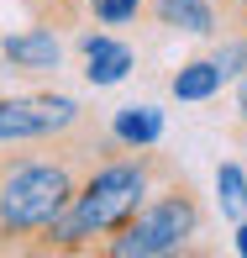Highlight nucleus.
Returning a JSON list of instances; mask_svg holds the SVG:
<instances>
[{
  "mask_svg": "<svg viewBox=\"0 0 247 258\" xmlns=\"http://www.w3.org/2000/svg\"><path fill=\"white\" fill-rule=\"evenodd\" d=\"M221 21L242 27V21H247V0H226V6H221Z\"/></svg>",
  "mask_w": 247,
  "mask_h": 258,
  "instance_id": "obj_13",
  "label": "nucleus"
},
{
  "mask_svg": "<svg viewBox=\"0 0 247 258\" xmlns=\"http://www.w3.org/2000/svg\"><path fill=\"white\" fill-rule=\"evenodd\" d=\"M216 190H221V211H226L231 221H242L247 216V174L237 163H221L216 169Z\"/></svg>",
  "mask_w": 247,
  "mask_h": 258,
  "instance_id": "obj_9",
  "label": "nucleus"
},
{
  "mask_svg": "<svg viewBox=\"0 0 247 258\" xmlns=\"http://www.w3.org/2000/svg\"><path fill=\"white\" fill-rule=\"evenodd\" d=\"M195 232H200V195L184 174H169L163 190H152L100 242V253H111V258H158V253H179Z\"/></svg>",
  "mask_w": 247,
  "mask_h": 258,
  "instance_id": "obj_2",
  "label": "nucleus"
},
{
  "mask_svg": "<svg viewBox=\"0 0 247 258\" xmlns=\"http://www.w3.org/2000/svg\"><path fill=\"white\" fill-rule=\"evenodd\" d=\"M237 137H247V69H242V85H237Z\"/></svg>",
  "mask_w": 247,
  "mask_h": 258,
  "instance_id": "obj_12",
  "label": "nucleus"
},
{
  "mask_svg": "<svg viewBox=\"0 0 247 258\" xmlns=\"http://www.w3.org/2000/svg\"><path fill=\"white\" fill-rule=\"evenodd\" d=\"M0 58H6L16 74H53L58 63H63V37H58V27H27L16 32V37L0 42Z\"/></svg>",
  "mask_w": 247,
  "mask_h": 258,
  "instance_id": "obj_4",
  "label": "nucleus"
},
{
  "mask_svg": "<svg viewBox=\"0 0 247 258\" xmlns=\"http://www.w3.org/2000/svg\"><path fill=\"white\" fill-rule=\"evenodd\" d=\"M237 253H242V258H247V216H242V221H237Z\"/></svg>",
  "mask_w": 247,
  "mask_h": 258,
  "instance_id": "obj_14",
  "label": "nucleus"
},
{
  "mask_svg": "<svg viewBox=\"0 0 247 258\" xmlns=\"http://www.w3.org/2000/svg\"><path fill=\"white\" fill-rule=\"evenodd\" d=\"M90 132L85 111L74 95H0V148H27V143H63V137Z\"/></svg>",
  "mask_w": 247,
  "mask_h": 258,
  "instance_id": "obj_3",
  "label": "nucleus"
},
{
  "mask_svg": "<svg viewBox=\"0 0 247 258\" xmlns=\"http://www.w3.org/2000/svg\"><path fill=\"white\" fill-rule=\"evenodd\" d=\"M111 137L121 148H152L163 137V111H152V105H126V111H116Z\"/></svg>",
  "mask_w": 247,
  "mask_h": 258,
  "instance_id": "obj_7",
  "label": "nucleus"
},
{
  "mask_svg": "<svg viewBox=\"0 0 247 258\" xmlns=\"http://www.w3.org/2000/svg\"><path fill=\"white\" fill-rule=\"evenodd\" d=\"M111 132L90 126L79 137H63V143H48V153H21V158H0V242L16 237H37L42 227H53L68 211L79 190V174L90 163H79L85 148L105 143Z\"/></svg>",
  "mask_w": 247,
  "mask_h": 258,
  "instance_id": "obj_1",
  "label": "nucleus"
},
{
  "mask_svg": "<svg viewBox=\"0 0 247 258\" xmlns=\"http://www.w3.org/2000/svg\"><path fill=\"white\" fill-rule=\"evenodd\" d=\"M216 6H226V0H216Z\"/></svg>",
  "mask_w": 247,
  "mask_h": 258,
  "instance_id": "obj_16",
  "label": "nucleus"
},
{
  "mask_svg": "<svg viewBox=\"0 0 247 258\" xmlns=\"http://www.w3.org/2000/svg\"><path fill=\"white\" fill-rule=\"evenodd\" d=\"M221 85H226V79H221V69L210 63V58H195V63H184L179 74L169 79L174 100H210V95H216Z\"/></svg>",
  "mask_w": 247,
  "mask_h": 258,
  "instance_id": "obj_8",
  "label": "nucleus"
},
{
  "mask_svg": "<svg viewBox=\"0 0 247 258\" xmlns=\"http://www.w3.org/2000/svg\"><path fill=\"white\" fill-rule=\"evenodd\" d=\"M237 32H242V37H247V21H242V27H237Z\"/></svg>",
  "mask_w": 247,
  "mask_h": 258,
  "instance_id": "obj_15",
  "label": "nucleus"
},
{
  "mask_svg": "<svg viewBox=\"0 0 247 258\" xmlns=\"http://www.w3.org/2000/svg\"><path fill=\"white\" fill-rule=\"evenodd\" d=\"M152 21L169 32H190V37H216L221 6L216 0H152Z\"/></svg>",
  "mask_w": 247,
  "mask_h": 258,
  "instance_id": "obj_6",
  "label": "nucleus"
},
{
  "mask_svg": "<svg viewBox=\"0 0 247 258\" xmlns=\"http://www.w3.org/2000/svg\"><path fill=\"white\" fill-rule=\"evenodd\" d=\"M147 0H85V16H95L100 27H126V21L142 16Z\"/></svg>",
  "mask_w": 247,
  "mask_h": 258,
  "instance_id": "obj_10",
  "label": "nucleus"
},
{
  "mask_svg": "<svg viewBox=\"0 0 247 258\" xmlns=\"http://www.w3.org/2000/svg\"><path fill=\"white\" fill-rule=\"evenodd\" d=\"M79 53H85V79L90 85H121L126 69L137 63V53L126 42H116L111 32H85L79 37Z\"/></svg>",
  "mask_w": 247,
  "mask_h": 258,
  "instance_id": "obj_5",
  "label": "nucleus"
},
{
  "mask_svg": "<svg viewBox=\"0 0 247 258\" xmlns=\"http://www.w3.org/2000/svg\"><path fill=\"white\" fill-rule=\"evenodd\" d=\"M210 63L221 69V79H231V74H242V69H247V37H242V32H231V37L221 42L216 53H210Z\"/></svg>",
  "mask_w": 247,
  "mask_h": 258,
  "instance_id": "obj_11",
  "label": "nucleus"
}]
</instances>
